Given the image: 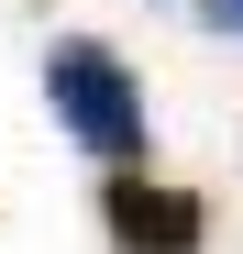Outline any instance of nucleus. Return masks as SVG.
<instances>
[{
	"instance_id": "obj_3",
	"label": "nucleus",
	"mask_w": 243,
	"mask_h": 254,
	"mask_svg": "<svg viewBox=\"0 0 243 254\" xmlns=\"http://www.w3.org/2000/svg\"><path fill=\"white\" fill-rule=\"evenodd\" d=\"M199 22H210V33H243V0H199Z\"/></svg>"
},
{
	"instance_id": "obj_1",
	"label": "nucleus",
	"mask_w": 243,
	"mask_h": 254,
	"mask_svg": "<svg viewBox=\"0 0 243 254\" xmlns=\"http://www.w3.org/2000/svg\"><path fill=\"white\" fill-rule=\"evenodd\" d=\"M45 100H56V122L111 166V177H122V166H144V100H133V66H122L100 33H56V45H45Z\"/></svg>"
},
{
	"instance_id": "obj_2",
	"label": "nucleus",
	"mask_w": 243,
	"mask_h": 254,
	"mask_svg": "<svg viewBox=\"0 0 243 254\" xmlns=\"http://www.w3.org/2000/svg\"><path fill=\"white\" fill-rule=\"evenodd\" d=\"M100 221L122 254H199V232H210V210H199L188 188H155L144 166H122V177L100 188Z\"/></svg>"
}]
</instances>
